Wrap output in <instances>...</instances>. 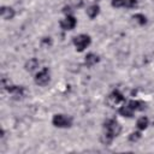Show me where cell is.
<instances>
[{
    "mask_svg": "<svg viewBox=\"0 0 154 154\" xmlns=\"http://www.w3.org/2000/svg\"><path fill=\"white\" fill-rule=\"evenodd\" d=\"M97 63H99V57H97L96 54H94V53H88V54L85 55L84 64H85L88 67H91V66H94V65L97 64Z\"/></svg>",
    "mask_w": 154,
    "mask_h": 154,
    "instance_id": "30bf717a",
    "label": "cell"
},
{
    "mask_svg": "<svg viewBox=\"0 0 154 154\" xmlns=\"http://www.w3.org/2000/svg\"><path fill=\"white\" fill-rule=\"evenodd\" d=\"M119 113H120V116L128 117V118H131V117L134 116V111H132L128 105H123V106L119 108Z\"/></svg>",
    "mask_w": 154,
    "mask_h": 154,
    "instance_id": "4fadbf2b",
    "label": "cell"
},
{
    "mask_svg": "<svg viewBox=\"0 0 154 154\" xmlns=\"http://www.w3.org/2000/svg\"><path fill=\"white\" fill-rule=\"evenodd\" d=\"M141 137H142V135H141L140 131H134V132H131V134L129 135V141H130V142H137Z\"/></svg>",
    "mask_w": 154,
    "mask_h": 154,
    "instance_id": "e0dca14e",
    "label": "cell"
},
{
    "mask_svg": "<svg viewBox=\"0 0 154 154\" xmlns=\"http://www.w3.org/2000/svg\"><path fill=\"white\" fill-rule=\"evenodd\" d=\"M126 105H128L134 112H135V111H143V109H146V102L140 101V100H130Z\"/></svg>",
    "mask_w": 154,
    "mask_h": 154,
    "instance_id": "ba28073f",
    "label": "cell"
},
{
    "mask_svg": "<svg viewBox=\"0 0 154 154\" xmlns=\"http://www.w3.org/2000/svg\"><path fill=\"white\" fill-rule=\"evenodd\" d=\"M77 24V19L72 14H66V17L60 20V28L63 30H72Z\"/></svg>",
    "mask_w": 154,
    "mask_h": 154,
    "instance_id": "8992f818",
    "label": "cell"
},
{
    "mask_svg": "<svg viewBox=\"0 0 154 154\" xmlns=\"http://www.w3.org/2000/svg\"><path fill=\"white\" fill-rule=\"evenodd\" d=\"M148 124H149V120L147 117H141L137 119V123H136V126L140 129V130H146L148 128Z\"/></svg>",
    "mask_w": 154,
    "mask_h": 154,
    "instance_id": "5bb4252c",
    "label": "cell"
},
{
    "mask_svg": "<svg viewBox=\"0 0 154 154\" xmlns=\"http://www.w3.org/2000/svg\"><path fill=\"white\" fill-rule=\"evenodd\" d=\"M128 1L129 0H112V6L113 7H126V5H128Z\"/></svg>",
    "mask_w": 154,
    "mask_h": 154,
    "instance_id": "2e32d148",
    "label": "cell"
},
{
    "mask_svg": "<svg viewBox=\"0 0 154 154\" xmlns=\"http://www.w3.org/2000/svg\"><path fill=\"white\" fill-rule=\"evenodd\" d=\"M52 123L55 128H70L72 125V118L65 114H55L52 119Z\"/></svg>",
    "mask_w": 154,
    "mask_h": 154,
    "instance_id": "3957f363",
    "label": "cell"
},
{
    "mask_svg": "<svg viewBox=\"0 0 154 154\" xmlns=\"http://www.w3.org/2000/svg\"><path fill=\"white\" fill-rule=\"evenodd\" d=\"M136 6H137V0H129L128 1V5H126L128 8H135Z\"/></svg>",
    "mask_w": 154,
    "mask_h": 154,
    "instance_id": "ac0fdd59",
    "label": "cell"
},
{
    "mask_svg": "<svg viewBox=\"0 0 154 154\" xmlns=\"http://www.w3.org/2000/svg\"><path fill=\"white\" fill-rule=\"evenodd\" d=\"M132 19H134L135 22H137L140 25H144V24L147 23V18H146V16L142 14V13H136V14H134V16H132Z\"/></svg>",
    "mask_w": 154,
    "mask_h": 154,
    "instance_id": "9a60e30c",
    "label": "cell"
},
{
    "mask_svg": "<svg viewBox=\"0 0 154 154\" xmlns=\"http://www.w3.org/2000/svg\"><path fill=\"white\" fill-rule=\"evenodd\" d=\"M125 101V97H124V95L119 91V90H113L109 95H108V103L109 105H112V106H114V105H118V103H120V102H124Z\"/></svg>",
    "mask_w": 154,
    "mask_h": 154,
    "instance_id": "52a82bcc",
    "label": "cell"
},
{
    "mask_svg": "<svg viewBox=\"0 0 154 154\" xmlns=\"http://www.w3.org/2000/svg\"><path fill=\"white\" fill-rule=\"evenodd\" d=\"M122 126L116 119H107L103 123V134L101 137L102 143L105 144H111L112 141L120 134Z\"/></svg>",
    "mask_w": 154,
    "mask_h": 154,
    "instance_id": "6da1fadb",
    "label": "cell"
},
{
    "mask_svg": "<svg viewBox=\"0 0 154 154\" xmlns=\"http://www.w3.org/2000/svg\"><path fill=\"white\" fill-rule=\"evenodd\" d=\"M0 12H1V17H2L4 19H6V20L12 19V18L14 17V14H16L14 10H13L12 7H8V6H2Z\"/></svg>",
    "mask_w": 154,
    "mask_h": 154,
    "instance_id": "9c48e42d",
    "label": "cell"
},
{
    "mask_svg": "<svg viewBox=\"0 0 154 154\" xmlns=\"http://www.w3.org/2000/svg\"><path fill=\"white\" fill-rule=\"evenodd\" d=\"M49 81H51V73H49L48 67H43L35 75V83L41 87L47 85L49 83Z\"/></svg>",
    "mask_w": 154,
    "mask_h": 154,
    "instance_id": "277c9868",
    "label": "cell"
},
{
    "mask_svg": "<svg viewBox=\"0 0 154 154\" xmlns=\"http://www.w3.org/2000/svg\"><path fill=\"white\" fill-rule=\"evenodd\" d=\"M5 88H6V90L12 95V97L13 99H16V100H19V99H22L24 95H25V89H24V87H22V85H5Z\"/></svg>",
    "mask_w": 154,
    "mask_h": 154,
    "instance_id": "5b68a950",
    "label": "cell"
},
{
    "mask_svg": "<svg viewBox=\"0 0 154 154\" xmlns=\"http://www.w3.org/2000/svg\"><path fill=\"white\" fill-rule=\"evenodd\" d=\"M72 42H73V45H75V47H76V49H77L78 52H83V51L90 45L91 38H90V36L87 35V34H81V35L75 36L73 40H72Z\"/></svg>",
    "mask_w": 154,
    "mask_h": 154,
    "instance_id": "7a4b0ae2",
    "label": "cell"
},
{
    "mask_svg": "<svg viewBox=\"0 0 154 154\" xmlns=\"http://www.w3.org/2000/svg\"><path fill=\"white\" fill-rule=\"evenodd\" d=\"M38 65H40L38 60H37L36 58H31V59H29V60L25 63V70L29 71V72H31V71L36 70V69L38 67Z\"/></svg>",
    "mask_w": 154,
    "mask_h": 154,
    "instance_id": "7c38bea8",
    "label": "cell"
},
{
    "mask_svg": "<svg viewBox=\"0 0 154 154\" xmlns=\"http://www.w3.org/2000/svg\"><path fill=\"white\" fill-rule=\"evenodd\" d=\"M99 13H100V6L96 4H93L87 8V14L90 19H94Z\"/></svg>",
    "mask_w": 154,
    "mask_h": 154,
    "instance_id": "8fae6325",
    "label": "cell"
}]
</instances>
